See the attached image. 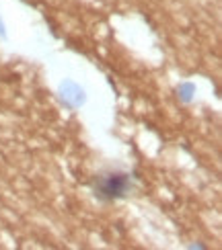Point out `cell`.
<instances>
[{
    "instance_id": "7a4b0ae2",
    "label": "cell",
    "mask_w": 222,
    "mask_h": 250,
    "mask_svg": "<svg viewBox=\"0 0 222 250\" xmlns=\"http://www.w3.org/2000/svg\"><path fill=\"white\" fill-rule=\"evenodd\" d=\"M58 95H60L62 105H64L66 109H70V111H76L87 103V92H84V88L80 84H76L74 80H68V78L60 84Z\"/></svg>"
},
{
    "instance_id": "6da1fadb",
    "label": "cell",
    "mask_w": 222,
    "mask_h": 250,
    "mask_svg": "<svg viewBox=\"0 0 222 250\" xmlns=\"http://www.w3.org/2000/svg\"><path fill=\"white\" fill-rule=\"evenodd\" d=\"M136 189V176L125 170H109L97 174L91 183L93 197L101 203H113L130 197Z\"/></svg>"
},
{
    "instance_id": "277c9868",
    "label": "cell",
    "mask_w": 222,
    "mask_h": 250,
    "mask_svg": "<svg viewBox=\"0 0 222 250\" xmlns=\"http://www.w3.org/2000/svg\"><path fill=\"white\" fill-rule=\"evenodd\" d=\"M0 39H6V27L2 23V19H0Z\"/></svg>"
},
{
    "instance_id": "3957f363",
    "label": "cell",
    "mask_w": 222,
    "mask_h": 250,
    "mask_svg": "<svg viewBox=\"0 0 222 250\" xmlns=\"http://www.w3.org/2000/svg\"><path fill=\"white\" fill-rule=\"evenodd\" d=\"M196 84L194 82H181V84L177 86V99L181 101V103H185V105H189L194 99H196Z\"/></svg>"
},
{
    "instance_id": "5b68a950",
    "label": "cell",
    "mask_w": 222,
    "mask_h": 250,
    "mask_svg": "<svg viewBox=\"0 0 222 250\" xmlns=\"http://www.w3.org/2000/svg\"><path fill=\"white\" fill-rule=\"evenodd\" d=\"M189 248H197V250H206V244H202V242H196V244H189Z\"/></svg>"
}]
</instances>
